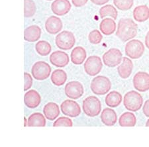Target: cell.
Returning <instances> with one entry per match:
<instances>
[{"mask_svg":"<svg viewBox=\"0 0 149 147\" xmlns=\"http://www.w3.org/2000/svg\"><path fill=\"white\" fill-rule=\"evenodd\" d=\"M55 43L58 49L68 50L74 47L76 43V38L70 31H63L55 38Z\"/></svg>","mask_w":149,"mask_h":147,"instance_id":"5b68a950","label":"cell"},{"mask_svg":"<svg viewBox=\"0 0 149 147\" xmlns=\"http://www.w3.org/2000/svg\"><path fill=\"white\" fill-rule=\"evenodd\" d=\"M24 120H25V127H27L28 125V121H27L26 117H24Z\"/></svg>","mask_w":149,"mask_h":147,"instance_id":"f35d334b","label":"cell"},{"mask_svg":"<svg viewBox=\"0 0 149 147\" xmlns=\"http://www.w3.org/2000/svg\"><path fill=\"white\" fill-rule=\"evenodd\" d=\"M101 121L106 126H113L117 121V116L111 108H105L101 113Z\"/></svg>","mask_w":149,"mask_h":147,"instance_id":"d6986e66","label":"cell"},{"mask_svg":"<svg viewBox=\"0 0 149 147\" xmlns=\"http://www.w3.org/2000/svg\"><path fill=\"white\" fill-rule=\"evenodd\" d=\"M143 103L141 95L136 91H130L124 96L123 104L127 110L136 112L141 109Z\"/></svg>","mask_w":149,"mask_h":147,"instance_id":"3957f363","label":"cell"},{"mask_svg":"<svg viewBox=\"0 0 149 147\" xmlns=\"http://www.w3.org/2000/svg\"><path fill=\"white\" fill-rule=\"evenodd\" d=\"M100 29L103 34L111 35L116 30V23L113 19L105 18L100 24Z\"/></svg>","mask_w":149,"mask_h":147,"instance_id":"603a6c76","label":"cell"},{"mask_svg":"<svg viewBox=\"0 0 149 147\" xmlns=\"http://www.w3.org/2000/svg\"><path fill=\"white\" fill-rule=\"evenodd\" d=\"M133 86L137 91L144 92L149 90V74L145 72H139L133 77Z\"/></svg>","mask_w":149,"mask_h":147,"instance_id":"7c38bea8","label":"cell"},{"mask_svg":"<svg viewBox=\"0 0 149 147\" xmlns=\"http://www.w3.org/2000/svg\"><path fill=\"white\" fill-rule=\"evenodd\" d=\"M62 20L56 16H50L45 22V29L49 34L55 35L60 33L62 29Z\"/></svg>","mask_w":149,"mask_h":147,"instance_id":"9a60e30c","label":"cell"},{"mask_svg":"<svg viewBox=\"0 0 149 147\" xmlns=\"http://www.w3.org/2000/svg\"><path fill=\"white\" fill-rule=\"evenodd\" d=\"M143 111L146 117H149V100H146L145 102L143 108Z\"/></svg>","mask_w":149,"mask_h":147,"instance_id":"d590c367","label":"cell"},{"mask_svg":"<svg viewBox=\"0 0 149 147\" xmlns=\"http://www.w3.org/2000/svg\"><path fill=\"white\" fill-rule=\"evenodd\" d=\"M146 126L149 127V119H148L147 121H146Z\"/></svg>","mask_w":149,"mask_h":147,"instance_id":"ab89813d","label":"cell"},{"mask_svg":"<svg viewBox=\"0 0 149 147\" xmlns=\"http://www.w3.org/2000/svg\"><path fill=\"white\" fill-rule=\"evenodd\" d=\"M41 36V29L38 25H31L24 31V39L26 41L33 42L38 40Z\"/></svg>","mask_w":149,"mask_h":147,"instance_id":"ac0fdd59","label":"cell"},{"mask_svg":"<svg viewBox=\"0 0 149 147\" xmlns=\"http://www.w3.org/2000/svg\"><path fill=\"white\" fill-rule=\"evenodd\" d=\"M145 45L149 49V31L147 33V34H146L145 37Z\"/></svg>","mask_w":149,"mask_h":147,"instance_id":"74e56055","label":"cell"},{"mask_svg":"<svg viewBox=\"0 0 149 147\" xmlns=\"http://www.w3.org/2000/svg\"><path fill=\"white\" fill-rule=\"evenodd\" d=\"M43 113L49 121H54L60 115L59 106L54 102L48 103L43 108Z\"/></svg>","mask_w":149,"mask_h":147,"instance_id":"ffe728a7","label":"cell"},{"mask_svg":"<svg viewBox=\"0 0 149 147\" xmlns=\"http://www.w3.org/2000/svg\"><path fill=\"white\" fill-rule=\"evenodd\" d=\"M136 123V116L131 112L123 113L119 119V124L121 127H134Z\"/></svg>","mask_w":149,"mask_h":147,"instance_id":"4316f807","label":"cell"},{"mask_svg":"<svg viewBox=\"0 0 149 147\" xmlns=\"http://www.w3.org/2000/svg\"><path fill=\"white\" fill-rule=\"evenodd\" d=\"M41 102V97L38 91L31 90L27 91L24 96V103L27 107L35 109L40 105Z\"/></svg>","mask_w":149,"mask_h":147,"instance_id":"2e32d148","label":"cell"},{"mask_svg":"<svg viewBox=\"0 0 149 147\" xmlns=\"http://www.w3.org/2000/svg\"><path fill=\"white\" fill-rule=\"evenodd\" d=\"M103 62L105 66L110 68L118 66L123 60L121 52L118 49L112 48L103 55Z\"/></svg>","mask_w":149,"mask_h":147,"instance_id":"9c48e42d","label":"cell"},{"mask_svg":"<svg viewBox=\"0 0 149 147\" xmlns=\"http://www.w3.org/2000/svg\"><path fill=\"white\" fill-rule=\"evenodd\" d=\"M125 54L131 59H138L145 52V46L141 40L133 39L129 41L125 46Z\"/></svg>","mask_w":149,"mask_h":147,"instance_id":"52a82bcc","label":"cell"},{"mask_svg":"<svg viewBox=\"0 0 149 147\" xmlns=\"http://www.w3.org/2000/svg\"><path fill=\"white\" fill-rule=\"evenodd\" d=\"M89 41L93 45H98L102 42L103 36L99 31L97 29L91 31L88 36Z\"/></svg>","mask_w":149,"mask_h":147,"instance_id":"1f68e13d","label":"cell"},{"mask_svg":"<svg viewBox=\"0 0 149 147\" xmlns=\"http://www.w3.org/2000/svg\"><path fill=\"white\" fill-rule=\"evenodd\" d=\"M134 19L139 23L145 22L149 19V8L148 6H139L134 9L133 12Z\"/></svg>","mask_w":149,"mask_h":147,"instance_id":"7402d4cb","label":"cell"},{"mask_svg":"<svg viewBox=\"0 0 149 147\" xmlns=\"http://www.w3.org/2000/svg\"><path fill=\"white\" fill-rule=\"evenodd\" d=\"M133 69V62L129 58H123L122 63L117 68V72L119 76L123 79H126L131 76Z\"/></svg>","mask_w":149,"mask_h":147,"instance_id":"e0dca14e","label":"cell"},{"mask_svg":"<svg viewBox=\"0 0 149 147\" xmlns=\"http://www.w3.org/2000/svg\"><path fill=\"white\" fill-rule=\"evenodd\" d=\"M72 121L68 117H61L58 118L53 123V127H72Z\"/></svg>","mask_w":149,"mask_h":147,"instance_id":"d6a6232c","label":"cell"},{"mask_svg":"<svg viewBox=\"0 0 149 147\" xmlns=\"http://www.w3.org/2000/svg\"><path fill=\"white\" fill-rule=\"evenodd\" d=\"M83 111L88 117L97 116L102 111V103L95 96H89L83 101Z\"/></svg>","mask_w":149,"mask_h":147,"instance_id":"277c9868","label":"cell"},{"mask_svg":"<svg viewBox=\"0 0 149 147\" xmlns=\"http://www.w3.org/2000/svg\"><path fill=\"white\" fill-rule=\"evenodd\" d=\"M138 25L132 19L123 18L118 23L116 35L123 42L133 39L137 34Z\"/></svg>","mask_w":149,"mask_h":147,"instance_id":"6da1fadb","label":"cell"},{"mask_svg":"<svg viewBox=\"0 0 149 147\" xmlns=\"http://www.w3.org/2000/svg\"><path fill=\"white\" fill-rule=\"evenodd\" d=\"M88 0H72L73 5L76 8L83 7L88 3Z\"/></svg>","mask_w":149,"mask_h":147,"instance_id":"e575fe53","label":"cell"},{"mask_svg":"<svg viewBox=\"0 0 149 147\" xmlns=\"http://www.w3.org/2000/svg\"><path fill=\"white\" fill-rule=\"evenodd\" d=\"M72 8L68 0H54L51 4L52 13L58 16H63L69 13Z\"/></svg>","mask_w":149,"mask_h":147,"instance_id":"4fadbf2b","label":"cell"},{"mask_svg":"<svg viewBox=\"0 0 149 147\" xmlns=\"http://www.w3.org/2000/svg\"><path fill=\"white\" fill-rule=\"evenodd\" d=\"M61 109L64 115L70 117H77L81 113V107L75 101L66 100L62 103Z\"/></svg>","mask_w":149,"mask_h":147,"instance_id":"8fae6325","label":"cell"},{"mask_svg":"<svg viewBox=\"0 0 149 147\" xmlns=\"http://www.w3.org/2000/svg\"><path fill=\"white\" fill-rule=\"evenodd\" d=\"M87 53L85 49L81 47H76L72 50L70 54L71 61L74 64L80 65L85 61Z\"/></svg>","mask_w":149,"mask_h":147,"instance_id":"44dd1931","label":"cell"},{"mask_svg":"<svg viewBox=\"0 0 149 147\" xmlns=\"http://www.w3.org/2000/svg\"><path fill=\"white\" fill-rule=\"evenodd\" d=\"M100 15L101 18H105L106 17H111L114 20L117 19L118 12L116 8L111 5H105V6L102 7L100 9Z\"/></svg>","mask_w":149,"mask_h":147,"instance_id":"83f0119b","label":"cell"},{"mask_svg":"<svg viewBox=\"0 0 149 147\" xmlns=\"http://www.w3.org/2000/svg\"><path fill=\"white\" fill-rule=\"evenodd\" d=\"M46 1H52V0H46Z\"/></svg>","mask_w":149,"mask_h":147,"instance_id":"60d3db41","label":"cell"},{"mask_svg":"<svg viewBox=\"0 0 149 147\" xmlns=\"http://www.w3.org/2000/svg\"><path fill=\"white\" fill-rule=\"evenodd\" d=\"M37 11V7L33 0H24V16L26 18L32 17Z\"/></svg>","mask_w":149,"mask_h":147,"instance_id":"f546056e","label":"cell"},{"mask_svg":"<svg viewBox=\"0 0 149 147\" xmlns=\"http://www.w3.org/2000/svg\"><path fill=\"white\" fill-rule=\"evenodd\" d=\"M123 98L121 93L117 91H112L105 97V102L108 107L114 108L121 104Z\"/></svg>","mask_w":149,"mask_h":147,"instance_id":"cb8c5ba5","label":"cell"},{"mask_svg":"<svg viewBox=\"0 0 149 147\" xmlns=\"http://www.w3.org/2000/svg\"><path fill=\"white\" fill-rule=\"evenodd\" d=\"M24 79H25V84H24V90L27 91L31 88L33 85V78L30 74L27 72L24 73Z\"/></svg>","mask_w":149,"mask_h":147,"instance_id":"836d02e7","label":"cell"},{"mask_svg":"<svg viewBox=\"0 0 149 147\" xmlns=\"http://www.w3.org/2000/svg\"><path fill=\"white\" fill-rule=\"evenodd\" d=\"M113 3L119 10L127 11L133 6L134 0H113Z\"/></svg>","mask_w":149,"mask_h":147,"instance_id":"4dcf8cb0","label":"cell"},{"mask_svg":"<svg viewBox=\"0 0 149 147\" xmlns=\"http://www.w3.org/2000/svg\"><path fill=\"white\" fill-rule=\"evenodd\" d=\"M64 91L68 98L72 100H77L83 95L84 89L80 82L72 81L66 84L64 88Z\"/></svg>","mask_w":149,"mask_h":147,"instance_id":"30bf717a","label":"cell"},{"mask_svg":"<svg viewBox=\"0 0 149 147\" xmlns=\"http://www.w3.org/2000/svg\"><path fill=\"white\" fill-rule=\"evenodd\" d=\"M111 82L106 76H97L92 79L90 88L95 95H103L107 93L111 90Z\"/></svg>","mask_w":149,"mask_h":147,"instance_id":"7a4b0ae2","label":"cell"},{"mask_svg":"<svg viewBox=\"0 0 149 147\" xmlns=\"http://www.w3.org/2000/svg\"><path fill=\"white\" fill-rule=\"evenodd\" d=\"M51 73V67L44 61L35 62L31 68V74L35 79L42 81L49 78Z\"/></svg>","mask_w":149,"mask_h":147,"instance_id":"8992f818","label":"cell"},{"mask_svg":"<svg viewBox=\"0 0 149 147\" xmlns=\"http://www.w3.org/2000/svg\"><path fill=\"white\" fill-rule=\"evenodd\" d=\"M50 79L54 86H63L67 80V74L63 70L56 69L52 72Z\"/></svg>","mask_w":149,"mask_h":147,"instance_id":"d4e9b609","label":"cell"},{"mask_svg":"<svg viewBox=\"0 0 149 147\" xmlns=\"http://www.w3.org/2000/svg\"><path fill=\"white\" fill-rule=\"evenodd\" d=\"M46 119L42 113H34L28 118V127H45Z\"/></svg>","mask_w":149,"mask_h":147,"instance_id":"484cf974","label":"cell"},{"mask_svg":"<svg viewBox=\"0 0 149 147\" xmlns=\"http://www.w3.org/2000/svg\"><path fill=\"white\" fill-rule=\"evenodd\" d=\"M35 49L38 54L45 56L50 54L52 47L50 43L46 40H39L35 45Z\"/></svg>","mask_w":149,"mask_h":147,"instance_id":"f1b7e54d","label":"cell"},{"mask_svg":"<svg viewBox=\"0 0 149 147\" xmlns=\"http://www.w3.org/2000/svg\"><path fill=\"white\" fill-rule=\"evenodd\" d=\"M50 62L54 66L63 68L68 64L70 59L68 54L65 52L56 50L50 54Z\"/></svg>","mask_w":149,"mask_h":147,"instance_id":"5bb4252c","label":"cell"},{"mask_svg":"<svg viewBox=\"0 0 149 147\" xmlns=\"http://www.w3.org/2000/svg\"><path fill=\"white\" fill-rule=\"evenodd\" d=\"M109 1V0H91L93 3L97 5V6H102V5L107 3Z\"/></svg>","mask_w":149,"mask_h":147,"instance_id":"8d00e7d4","label":"cell"},{"mask_svg":"<svg viewBox=\"0 0 149 147\" xmlns=\"http://www.w3.org/2000/svg\"><path fill=\"white\" fill-rule=\"evenodd\" d=\"M103 64L102 59L97 56H91L86 59L84 63V70L89 76L97 75L102 71Z\"/></svg>","mask_w":149,"mask_h":147,"instance_id":"ba28073f","label":"cell"}]
</instances>
